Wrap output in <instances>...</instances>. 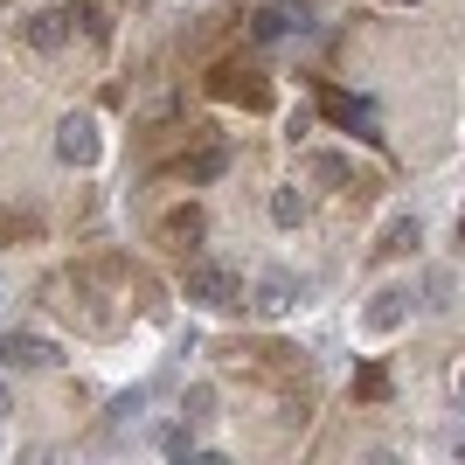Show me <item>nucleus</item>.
<instances>
[{"label":"nucleus","mask_w":465,"mask_h":465,"mask_svg":"<svg viewBox=\"0 0 465 465\" xmlns=\"http://www.w3.org/2000/svg\"><path fill=\"white\" fill-rule=\"evenodd\" d=\"M181 299H188V306H202V312H230V306H243V278H236L230 264L194 257L188 272H181Z\"/></svg>","instance_id":"f257e3e1"},{"label":"nucleus","mask_w":465,"mask_h":465,"mask_svg":"<svg viewBox=\"0 0 465 465\" xmlns=\"http://www.w3.org/2000/svg\"><path fill=\"white\" fill-rule=\"evenodd\" d=\"M160 174H167V181H188V188H209V181L230 174V146H215L209 133H194L188 146H181V153L160 167Z\"/></svg>","instance_id":"f03ea898"},{"label":"nucleus","mask_w":465,"mask_h":465,"mask_svg":"<svg viewBox=\"0 0 465 465\" xmlns=\"http://www.w3.org/2000/svg\"><path fill=\"white\" fill-rule=\"evenodd\" d=\"M209 91L223 97V104H243V112H264V104H272V77L251 70V63H215Z\"/></svg>","instance_id":"7ed1b4c3"},{"label":"nucleus","mask_w":465,"mask_h":465,"mask_svg":"<svg viewBox=\"0 0 465 465\" xmlns=\"http://www.w3.org/2000/svg\"><path fill=\"white\" fill-rule=\"evenodd\" d=\"M202 236H209V215L194 209V202H181V209H167L153 223V243H160V251H174V257H194V251H202Z\"/></svg>","instance_id":"20e7f679"},{"label":"nucleus","mask_w":465,"mask_h":465,"mask_svg":"<svg viewBox=\"0 0 465 465\" xmlns=\"http://www.w3.org/2000/svg\"><path fill=\"white\" fill-rule=\"evenodd\" d=\"M306 28H312L306 0H264V7L251 15V35L257 42H285V35H306Z\"/></svg>","instance_id":"39448f33"},{"label":"nucleus","mask_w":465,"mask_h":465,"mask_svg":"<svg viewBox=\"0 0 465 465\" xmlns=\"http://www.w3.org/2000/svg\"><path fill=\"white\" fill-rule=\"evenodd\" d=\"M56 153L70 160V167H97V153H104V139H97V125H91L84 112H70V118L56 125Z\"/></svg>","instance_id":"423d86ee"},{"label":"nucleus","mask_w":465,"mask_h":465,"mask_svg":"<svg viewBox=\"0 0 465 465\" xmlns=\"http://www.w3.org/2000/svg\"><path fill=\"white\" fill-rule=\"evenodd\" d=\"M21 42H28L35 56H56L63 42H70V15H56V7H35V15H21Z\"/></svg>","instance_id":"0eeeda50"},{"label":"nucleus","mask_w":465,"mask_h":465,"mask_svg":"<svg viewBox=\"0 0 465 465\" xmlns=\"http://www.w3.org/2000/svg\"><path fill=\"white\" fill-rule=\"evenodd\" d=\"M0 369H56V348L42 333H0Z\"/></svg>","instance_id":"6e6552de"},{"label":"nucleus","mask_w":465,"mask_h":465,"mask_svg":"<svg viewBox=\"0 0 465 465\" xmlns=\"http://www.w3.org/2000/svg\"><path fill=\"white\" fill-rule=\"evenodd\" d=\"M299 167H306V181H327V188H348V194H369L375 188V181H354V167L341 153H306Z\"/></svg>","instance_id":"1a4fd4ad"},{"label":"nucleus","mask_w":465,"mask_h":465,"mask_svg":"<svg viewBox=\"0 0 465 465\" xmlns=\"http://www.w3.org/2000/svg\"><path fill=\"white\" fill-rule=\"evenodd\" d=\"M327 104V118H341V125H354L361 139H382V125H375V104H361V97H348V91H327L320 97Z\"/></svg>","instance_id":"9d476101"},{"label":"nucleus","mask_w":465,"mask_h":465,"mask_svg":"<svg viewBox=\"0 0 465 465\" xmlns=\"http://www.w3.org/2000/svg\"><path fill=\"white\" fill-rule=\"evenodd\" d=\"M251 306L272 312V320H278V312H292V306H299V278H292V272H264V278H257V299H251Z\"/></svg>","instance_id":"9b49d317"},{"label":"nucleus","mask_w":465,"mask_h":465,"mask_svg":"<svg viewBox=\"0 0 465 465\" xmlns=\"http://www.w3.org/2000/svg\"><path fill=\"white\" fill-rule=\"evenodd\" d=\"M403 312H410V292L389 285V292H375V299H369L361 320H369V333H389V327H403Z\"/></svg>","instance_id":"f8f14e48"},{"label":"nucleus","mask_w":465,"mask_h":465,"mask_svg":"<svg viewBox=\"0 0 465 465\" xmlns=\"http://www.w3.org/2000/svg\"><path fill=\"white\" fill-rule=\"evenodd\" d=\"M417 243H424V230H417V215H396V223L382 230V243H375V257H410Z\"/></svg>","instance_id":"ddd939ff"},{"label":"nucleus","mask_w":465,"mask_h":465,"mask_svg":"<svg viewBox=\"0 0 465 465\" xmlns=\"http://www.w3.org/2000/svg\"><path fill=\"white\" fill-rule=\"evenodd\" d=\"M70 21H84V35H91V42L112 35V7H104V0H70Z\"/></svg>","instance_id":"4468645a"},{"label":"nucleus","mask_w":465,"mask_h":465,"mask_svg":"<svg viewBox=\"0 0 465 465\" xmlns=\"http://www.w3.org/2000/svg\"><path fill=\"white\" fill-rule=\"evenodd\" d=\"M272 223H285V230H292V223H306V194H299V188H278L272 194Z\"/></svg>","instance_id":"2eb2a0df"},{"label":"nucleus","mask_w":465,"mask_h":465,"mask_svg":"<svg viewBox=\"0 0 465 465\" xmlns=\"http://www.w3.org/2000/svg\"><path fill=\"white\" fill-rule=\"evenodd\" d=\"M35 236V215L28 209H0V243H28Z\"/></svg>","instance_id":"dca6fc26"},{"label":"nucleus","mask_w":465,"mask_h":465,"mask_svg":"<svg viewBox=\"0 0 465 465\" xmlns=\"http://www.w3.org/2000/svg\"><path fill=\"white\" fill-rule=\"evenodd\" d=\"M354 396H361V403H382V396H389V375L382 369H361V375H354Z\"/></svg>","instance_id":"f3484780"},{"label":"nucleus","mask_w":465,"mask_h":465,"mask_svg":"<svg viewBox=\"0 0 465 465\" xmlns=\"http://www.w3.org/2000/svg\"><path fill=\"white\" fill-rule=\"evenodd\" d=\"M181 410H188V424H194V417H209V410H215V389H209V382L188 389V403H181Z\"/></svg>","instance_id":"a211bd4d"},{"label":"nucleus","mask_w":465,"mask_h":465,"mask_svg":"<svg viewBox=\"0 0 465 465\" xmlns=\"http://www.w3.org/2000/svg\"><path fill=\"white\" fill-rule=\"evenodd\" d=\"M424 292H430L424 306H438V312H445V306H451V272H430V285H424Z\"/></svg>","instance_id":"6ab92c4d"},{"label":"nucleus","mask_w":465,"mask_h":465,"mask_svg":"<svg viewBox=\"0 0 465 465\" xmlns=\"http://www.w3.org/2000/svg\"><path fill=\"white\" fill-rule=\"evenodd\" d=\"M160 445L174 451V459H188V451H194V430H167V438H160Z\"/></svg>","instance_id":"aec40b11"},{"label":"nucleus","mask_w":465,"mask_h":465,"mask_svg":"<svg viewBox=\"0 0 465 465\" xmlns=\"http://www.w3.org/2000/svg\"><path fill=\"white\" fill-rule=\"evenodd\" d=\"M0 417H7V382H0Z\"/></svg>","instance_id":"412c9836"},{"label":"nucleus","mask_w":465,"mask_h":465,"mask_svg":"<svg viewBox=\"0 0 465 465\" xmlns=\"http://www.w3.org/2000/svg\"><path fill=\"white\" fill-rule=\"evenodd\" d=\"M459 236H465V215H459Z\"/></svg>","instance_id":"4be33fe9"}]
</instances>
